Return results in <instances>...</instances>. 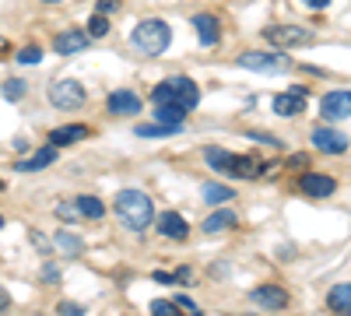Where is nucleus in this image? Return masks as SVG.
I'll use <instances>...</instances> for the list:
<instances>
[{"label":"nucleus","instance_id":"1","mask_svg":"<svg viewBox=\"0 0 351 316\" xmlns=\"http://www.w3.org/2000/svg\"><path fill=\"white\" fill-rule=\"evenodd\" d=\"M152 102L155 106H172L180 112H193L197 102H200V88H197V81H190V77H165L162 84H155Z\"/></svg>","mask_w":351,"mask_h":316},{"label":"nucleus","instance_id":"2","mask_svg":"<svg viewBox=\"0 0 351 316\" xmlns=\"http://www.w3.org/2000/svg\"><path fill=\"white\" fill-rule=\"evenodd\" d=\"M116 215H120V221L127 228H134V232H141V228H148L155 221V204H152V197L148 193H141V190H120L116 193Z\"/></svg>","mask_w":351,"mask_h":316},{"label":"nucleus","instance_id":"3","mask_svg":"<svg viewBox=\"0 0 351 316\" xmlns=\"http://www.w3.org/2000/svg\"><path fill=\"white\" fill-rule=\"evenodd\" d=\"M172 42V28L158 18H148V21H141L134 28V36H130V46L144 56H162Z\"/></svg>","mask_w":351,"mask_h":316},{"label":"nucleus","instance_id":"4","mask_svg":"<svg viewBox=\"0 0 351 316\" xmlns=\"http://www.w3.org/2000/svg\"><path fill=\"white\" fill-rule=\"evenodd\" d=\"M239 67H246V71H260V74H288L295 64H291V56H285V53L253 49V53H243V56H239Z\"/></svg>","mask_w":351,"mask_h":316},{"label":"nucleus","instance_id":"5","mask_svg":"<svg viewBox=\"0 0 351 316\" xmlns=\"http://www.w3.org/2000/svg\"><path fill=\"white\" fill-rule=\"evenodd\" d=\"M263 39L278 49H302L313 46V32L302 25H274V28H263Z\"/></svg>","mask_w":351,"mask_h":316},{"label":"nucleus","instance_id":"6","mask_svg":"<svg viewBox=\"0 0 351 316\" xmlns=\"http://www.w3.org/2000/svg\"><path fill=\"white\" fill-rule=\"evenodd\" d=\"M84 88H81V81H71V77H60V81H53L49 84V102L56 109H81L84 106Z\"/></svg>","mask_w":351,"mask_h":316},{"label":"nucleus","instance_id":"7","mask_svg":"<svg viewBox=\"0 0 351 316\" xmlns=\"http://www.w3.org/2000/svg\"><path fill=\"white\" fill-rule=\"evenodd\" d=\"M319 117L324 120H348L351 117V88H337L319 99Z\"/></svg>","mask_w":351,"mask_h":316},{"label":"nucleus","instance_id":"8","mask_svg":"<svg viewBox=\"0 0 351 316\" xmlns=\"http://www.w3.org/2000/svg\"><path fill=\"white\" fill-rule=\"evenodd\" d=\"M313 148L324 151V155H341V151H348V137H344L341 130H334V127L319 123V127L313 130Z\"/></svg>","mask_w":351,"mask_h":316},{"label":"nucleus","instance_id":"9","mask_svg":"<svg viewBox=\"0 0 351 316\" xmlns=\"http://www.w3.org/2000/svg\"><path fill=\"white\" fill-rule=\"evenodd\" d=\"M250 299H253L260 309H267V313H281V309H288V292L281 289V284H260V289L250 292Z\"/></svg>","mask_w":351,"mask_h":316},{"label":"nucleus","instance_id":"10","mask_svg":"<svg viewBox=\"0 0 351 316\" xmlns=\"http://www.w3.org/2000/svg\"><path fill=\"white\" fill-rule=\"evenodd\" d=\"M106 106H109V112H112V117H137V112L144 109V102H141V99H137V92H130V88L112 92Z\"/></svg>","mask_w":351,"mask_h":316},{"label":"nucleus","instance_id":"11","mask_svg":"<svg viewBox=\"0 0 351 316\" xmlns=\"http://www.w3.org/2000/svg\"><path fill=\"white\" fill-rule=\"evenodd\" d=\"M193 28H197V39H200V46H218L221 42V25H218V18L215 14H208V11H200V14H193Z\"/></svg>","mask_w":351,"mask_h":316},{"label":"nucleus","instance_id":"12","mask_svg":"<svg viewBox=\"0 0 351 316\" xmlns=\"http://www.w3.org/2000/svg\"><path fill=\"white\" fill-rule=\"evenodd\" d=\"M299 190L306 197H330L337 190V180L334 176H319V172H302V176H299Z\"/></svg>","mask_w":351,"mask_h":316},{"label":"nucleus","instance_id":"13","mask_svg":"<svg viewBox=\"0 0 351 316\" xmlns=\"http://www.w3.org/2000/svg\"><path fill=\"white\" fill-rule=\"evenodd\" d=\"M302 109H306V88H291V92L274 95V112L278 117H299Z\"/></svg>","mask_w":351,"mask_h":316},{"label":"nucleus","instance_id":"14","mask_svg":"<svg viewBox=\"0 0 351 316\" xmlns=\"http://www.w3.org/2000/svg\"><path fill=\"white\" fill-rule=\"evenodd\" d=\"M88 32H77V28H71V32H60L53 39V49L60 53V56H71V53H84L88 49Z\"/></svg>","mask_w":351,"mask_h":316},{"label":"nucleus","instance_id":"15","mask_svg":"<svg viewBox=\"0 0 351 316\" xmlns=\"http://www.w3.org/2000/svg\"><path fill=\"white\" fill-rule=\"evenodd\" d=\"M88 134H92V127H84V123H67V127H56V130H49V145H53V148L77 145V141H84Z\"/></svg>","mask_w":351,"mask_h":316},{"label":"nucleus","instance_id":"16","mask_svg":"<svg viewBox=\"0 0 351 316\" xmlns=\"http://www.w3.org/2000/svg\"><path fill=\"white\" fill-rule=\"evenodd\" d=\"M158 232L165 236V239H186L190 236V225H186V218L183 215H176V211H165V215H158Z\"/></svg>","mask_w":351,"mask_h":316},{"label":"nucleus","instance_id":"17","mask_svg":"<svg viewBox=\"0 0 351 316\" xmlns=\"http://www.w3.org/2000/svg\"><path fill=\"white\" fill-rule=\"evenodd\" d=\"M263 172V162L256 155H232V169L228 176H239V180H256Z\"/></svg>","mask_w":351,"mask_h":316},{"label":"nucleus","instance_id":"18","mask_svg":"<svg viewBox=\"0 0 351 316\" xmlns=\"http://www.w3.org/2000/svg\"><path fill=\"white\" fill-rule=\"evenodd\" d=\"M327 306L337 313V316H351V281H341L327 292Z\"/></svg>","mask_w":351,"mask_h":316},{"label":"nucleus","instance_id":"19","mask_svg":"<svg viewBox=\"0 0 351 316\" xmlns=\"http://www.w3.org/2000/svg\"><path fill=\"white\" fill-rule=\"evenodd\" d=\"M56 162V148L49 145V148H39L32 158H21V162H14V169L18 172H36V169H49Z\"/></svg>","mask_w":351,"mask_h":316},{"label":"nucleus","instance_id":"20","mask_svg":"<svg viewBox=\"0 0 351 316\" xmlns=\"http://www.w3.org/2000/svg\"><path fill=\"white\" fill-rule=\"evenodd\" d=\"M74 211H77V218H92V221H99V218L106 215V204H102L99 197L84 193V197H77V200H74Z\"/></svg>","mask_w":351,"mask_h":316},{"label":"nucleus","instance_id":"21","mask_svg":"<svg viewBox=\"0 0 351 316\" xmlns=\"http://www.w3.org/2000/svg\"><path fill=\"white\" fill-rule=\"evenodd\" d=\"M239 221V215L236 211H215V215H208V218H204V232H225V228H232V225H236Z\"/></svg>","mask_w":351,"mask_h":316},{"label":"nucleus","instance_id":"22","mask_svg":"<svg viewBox=\"0 0 351 316\" xmlns=\"http://www.w3.org/2000/svg\"><path fill=\"white\" fill-rule=\"evenodd\" d=\"M56 250H60L64 256H81V250H84V243H81V236H74V232H56Z\"/></svg>","mask_w":351,"mask_h":316},{"label":"nucleus","instance_id":"23","mask_svg":"<svg viewBox=\"0 0 351 316\" xmlns=\"http://www.w3.org/2000/svg\"><path fill=\"white\" fill-rule=\"evenodd\" d=\"M183 127H176V123H141L137 127V137H172V134H180Z\"/></svg>","mask_w":351,"mask_h":316},{"label":"nucleus","instance_id":"24","mask_svg":"<svg viewBox=\"0 0 351 316\" xmlns=\"http://www.w3.org/2000/svg\"><path fill=\"white\" fill-rule=\"evenodd\" d=\"M204 162L228 176V169H232V151H225V148H208V151H204Z\"/></svg>","mask_w":351,"mask_h":316},{"label":"nucleus","instance_id":"25","mask_svg":"<svg viewBox=\"0 0 351 316\" xmlns=\"http://www.w3.org/2000/svg\"><path fill=\"white\" fill-rule=\"evenodd\" d=\"M232 197H236L232 186H221V183H208V186H204V200H208V204H225V200H232Z\"/></svg>","mask_w":351,"mask_h":316},{"label":"nucleus","instance_id":"26","mask_svg":"<svg viewBox=\"0 0 351 316\" xmlns=\"http://www.w3.org/2000/svg\"><path fill=\"white\" fill-rule=\"evenodd\" d=\"M183 117H186V112L172 109V106H155V123H176V127H183Z\"/></svg>","mask_w":351,"mask_h":316},{"label":"nucleus","instance_id":"27","mask_svg":"<svg viewBox=\"0 0 351 316\" xmlns=\"http://www.w3.org/2000/svg\"><path fill=\"white\" fill-rule=\"evenodd\" d=\"M106 32H109V18L95 11L92 18H88V39H102Z\"/></svg>","mask_w":351,"mask_h":316},{"label":"nucleus","instance_id":"28","mask_svg":"<svg viewBox=\"0 0 351 316\" xmlns=\"http://www.w3.org/2000/svg\"><path fill=\"white\" fill-rule=\"evenodd\" d=\"M152 316H183V309L176 302H169V299H155L152 302Z\"/></svg>","mask_w":351,"mask_h":316},{"label":"nucleus","instance_id":"29","mask_svg":"<svg viewBox=\"0 0 351 316\" xmlns=\"http://www.w3.org/2000/svg\"><path fill=\"white\" fill-rule=\"evenodd\" d=\"M14 60H18V64H39V60H43V49H39V46H25V49L14 53Z\"/></svg>","mask_w":351,"mask_h":316},{"label":"nucleus","instance_id":"30","mask_svg":"<svg viewBox=\"0 0 351 316\" xmlns=\"http://www.w3.org/2000/svg\"><path fill=\"white\" fill-rule=\"evenodd\" d=\"M21 95H25V81L11 77V81L4 84V99H11V102H14V99H21Z\"/></svg>","mask_w":351,"mask_h":316},{"label":"nucleus","instance_id":"31","mask_svg":"<svg viewBox=\"0 0 351 316\" xmlns=\"http://www.w3.org/2000/svg\"><path fill=\"white\" fill-rule=\"evenodd\" d=\"M116 8H120V0H99V14H109V11H116Z\"/></svg>","mask_w":351,"mask_h":316},{"label":"nucleus","instance_id":"32","mask_svg":"<svg viewBox=\"0 0 351 316\" xmlns=\"http://www.w3.org/2000/svg\"><path fill=\"white\" fill-rule=\"evenodd\" d=\"M60 316H81V306H74V302H64V306H60Z\"/></svg>","mask_w":351,"mask_h":316},{"label":"nucleus","instance_id":"33","mask_svg":"<svg viewBox=\"0 0 351 316\" xmlns=\"http://www.w3.org/2000/svg\"><path fill=\"white\" fill-rule=\"evenodd\" d=\"M56 211H60V218H77L74 204H60V208H56Z\"/></svg>","mask_w":351,"mask_h":316},{"label":"nucleus","instance_id":"34","mask_svg":"<svg viewBox=\"0 0 351 316\" xmlns=\"http://www.w3.org/2000/svg\"><path fill=\"white\" fill-rule=\"evenodd\" d=\"M8 306H11V295H8V289H0V313H8Z\"/></svg>","mask_w":351,"mask_h":316},{"label":"nucleus","instance_id":"35","mask_svg":"<svg viewBox=\"0 0 351 316\" xmlns=\"http://www.w3.org/2000/svg\"><path fill=\"white\" fill-rule=\"evenodd\" d=\"M302 4H309V8H316V11H324V8L330 4V0H302Z\"/></svg>","mask_w":351,"mask_h":316},{"label":"nucleus","instance_id":"36","mask_svg":"<svg viewBox=\"0 0 351 316\" xmlns=\"http://www.w3.org/2000/svg\"><path fill=\"white\" fill-rule=\"evenodd\" d=\"M46 281H60V274H56V267H53V264L46 267Z\"/></svg>","mask_w":351,"mask_h":316},{"label":"nucleus","instance_id":"37","mask_svg":"<svg viewBox=\"0 0 351 316\" xmlns=\"http://www.w3.org/2000/svg\"><path fill=\"white\" fill-rule=\"evenodd\" d=\"M8 46H11V42H8V39H4V36H0V56H8V53H11V49H8Z\"/></svg>","mask_w":351,"mask_h":316},{"label":"nucleus","instance_id":"38","mask_svg":"<svg viewBox=\"0 0 351 316\" xmlns=\"http://www.w3.org/2000/svg\"><path fill=\"white\" fill-rule=\"evenodd\" d=\"M43 4H60V0H43Z\"/></svg>","mask_w":351,"mask_h":316},{"label":"nucleus","instance_id":"39","mask_svg":"<svg viewBox=\"0 0 351 316\" xmlns=\"http://www.w3.org/2000/svg\"><path fill=\"white\" fill-rule=\"evenodd\" d=\"M0 225H4V215H0Z\"/></svg>","mask_w":351,"mask_h":316}]
</instances>
